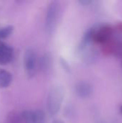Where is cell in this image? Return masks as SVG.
I'll list each match as a JSON object with an SVG mask.
<instances>
[{
  "label": "cell",
  "mask_w": 122,
  "mask_h": 123,
  "mask_svg": "<svg viewBox=\"0 0 122 123\" xmlns=\"http://www.w3.org/2000/svg\"><path fill=\"white\" fill-rule=\"evenodd\" d=\"M13 32L12 26H6L0 29V39H4L9 37Z\"/></svg>",
  "instance_id": "obj_8"
},
{
  "label": "cell",
  "mask_w": 122,
  "mask_h": 123,
  "mask_svg": "<svg viewBox=\"0 0 122 123\" xmlns=\"http://www.w3.org/2000/svg\"><path fill=\"white\" fill-rule=\"evenodd\" d=\"M50 64V58L48 57L47 55H45L42 58V61H41V63H40V66H41V68H42V70L47 71L49 68Z\"/></svg>",
  "instance_id": "obj_9"
},
{
  "label": "cell",
  "mask_w": 122,
  "mask_h": 123,
  "mask_svg": "<svg viewBox=\"0 0 122 123\" xmlns=\"http://www.w3.org/2000/svg\"><path fill=\"white\" fill-rule=\"evenodd\" d=\"M22 118L24 123H45V115L42 110H26L22 113Z\"/></svg>",
  "instance_id": "obj_3"
},
{
  "label": "cell",
  "mask_w": 122,
  "mask_h": 123,
  "mask_svg": "<svg viewBox=\"0 0 122 123\" xmlns=\"http://www.w3.org/2000/svg\"><path fill=\"white\" fill-rule=\"evenodd\" d=\"M12 81V74L5 70L0 71V87L6 88L9 86Z\"/></svg>",
  "instance_id": "obj_7"
},
{
  "label": "cell",
  "mask_w": 122,
  "mask_h": 123,
  "mask_svg": "<svg viewBox=\"0 0 122 123\" xmlns=\"http://www.w3.org/2000/svg\"><path fill=\"white\" fill-rule=\"evenodd\" d=\"M60 13V5L58 1H52L46 12L45 27L47 33L51 34L55 30Z\"/></svg>",
  "instance_id": "obj_2"
},
{
  "label": "cell",
  "mask_w": 122,
  "mask_h": 123,
  "mask_svg": "<svg viewBox=\"0 0 122 123\" xmlns=\"http://www.w3.org/2000/svg\"><path fill=\"white\" fill-rule=\"evenodd\" d=\"M13 58V49L7 44L0 42V64H6Z\"/></svg>",
  "instance_id": "obj_6"
},
{
  "label": "cell",
  "mask_w": 122,
  "mask_h": 123,
  "mask_svg": "<svg viewBox=\"0 0 122 123\" xmlns=\"http://www.w3.org/2000/svg\"><path fill=\"white\" fill-rule=\"evenodd\" d=\"M24 66L25 69L29 76H32L35 74V67H36V54L35 51L29 48L26 50L24 53Z\"/></svg>",
  "instance_id": "obj_4"
},
{
  "label": "cell",
  "mask_w": 122,
  "mask_h": 123,
  "mask_svg": "<svg viewBox=\"0 0 122 123\" xmlns=\"http://www.w3.org/2000/svg\"><path fill=\"white\" fill-rule=\"evenodd\" d=\"M76 93L82 99H86L93 94V87L91 84L86 81H81L76 85Z\"/></svg>",
  "instance_id": "obj_5"
},
{
  "label": "cell",
  "mask_w": 122,
  "mask_h": 123,
  "mask_svg": "<svg viewBox=\"0 0 122 123\" xmlns=\"http://www.w3.org/2000/svg\"><path fill=\"white\" fill-rule=\"evenodd\" d=\"M52 123H63L61 120H55L52 122Z\"/></svg>",
  "instance_id": "obj_10"
},
{
  "label": "cell",
  "mask_w": 122,
  "mask_h": 123,
  "mask_svg": "<svg viewBox=\"0 0 122 123\" xmlns=\"http://www.w3.org/2000/svg\"><path fill=\"white\" fill-rule=\"evenodd\" d=\"M64 98V91L62 86L55 85L51 87L47 96V110L50 115H55L60 111Z\"/></svg>",
  "instance_id": "obj_1"
},
{
  "label": "cell",
  "mask_w": 122,
  "mask_h": 123,
  "mask_svg": "<svg viewBox=\"0 0 122 123\" xmlns=\"http://www.w3.org/2000/svg\"><path fill=\"white\" fill-rule=\"evenodd\" d=\"M121 111H122V108H121Z\"/></svg>",
  "instance_id": "obj_11"
}]
</instances>
